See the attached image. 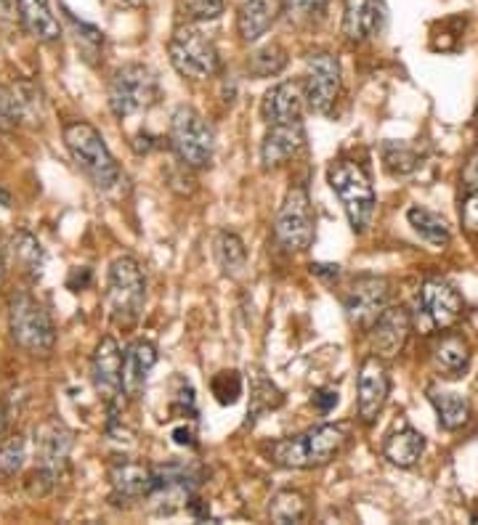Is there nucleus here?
Returning <instances> with one entry per match:
<instances>
[{"label":"nucleus","instance_id":"b1692460","mask_svg":"<svg viewBox=\"0 0 478 525\" xmlns=\"http://www.w3.org/2000/svg\"><path fill=\"white\" fill-rule=\"evenodd\" d=\"M19 3V16H22L24 30L40 43H56L62 38V24L51 11L48 0H16Z\"/></svg>","mask_w":478,"mask_h":525},{"label":"nucleus","instance_id":"e433bc0d","mask_svg":"<svg viewBox=\"0 0 478 525\" xmlns=\"http://www.w3.org/2000/svg\"><path fill=\"white\" fill-rule=\"evenodd\" d=\"M274 390H277V388H274V385H271L269 380H263V377L258 382H255L253 401L258 406H255L253 417H258V414H261V411H266V409H277V406L282 404V398H266V396H269V393H274Z\"/></svg>","mask_w":478,"mask_h":525},{"label":"nucleus","instance_id":"58836bf2","mask_svg":"<svg viewBox=\"0 0 478 525\" xmlns=\"http://www.w3.org/2000/svg\"><path fill=\"white\" fill-rule=\"evenodd\" d=\"M338 390H317V393H314V398H311V404L317 406L319 411H322V414H327V411L330 409H335V406H338Z\"/></svg>","mask_w":478,"mask_h":525},{"label":"nucleus","instance_id":"72a5a7b5","mask_svg":"<svg viewBox=\"0 0 478 525\" xmlns=\"http://www.w3.org/2000/svg\"><path fill=\"white\" fill-rule=\"evenodd\" d=\"M285 64H287V56L282 48L266 46L261 48V51H255L253 59L247 61V69H250L255 77H271V75H279V72L285 69Z\"/></svg>","mask_w":478,"mask_h":525},{"label":"nucleus","instance_id":"4be33fe9","mask_svg":"<svg viewBox=\"0 0 478 525\" xmlns=\"http://www.w3.org/2000/svg\"><path fill=\"white\" fill-rule=\"evenodd\" d=\"M157 364V348L149 340H136L123 353V385L125 396L139 398L147 388V380Z\"/></svg>","mask_w":478,"mask_h":525},{"label":"nucleus","instance_id":"4c0bfd02","mask_svg":"<svg viewBox=\"0 0 478 525\" xmlns=\"http://www.w3.org/2000/svg\"><path fill=\"white\" fill-rule=\"evenodd\" d=\"M460 218H463L465 231L478 234V189L468 191V197L463 202V210H460Z\"/></svg>","mask_w":478,"mask_h":525},{"label":"nucleus","instance_id":"f8f14e48","mask_svg":"<svg viewBox=\"0 0 478 525\" xmlns=\"http://www.w3.org/2000/svg\"><path fill=\"white\" fill-rule=\"evenodd\" d=\"M91 377L93 388L101 396V401L115 414L123 406L125 385H123V350L117 345L115 337H101L91 358Z\"/></svg>","mask_w":478,"mask_h":525},{"label":"nucleus","instance_id":"ddd939ff","mask_svg":"<svg viewBox=\"0 0 478 525\" xmlns=\"http://www.w3.org/2000/svg\"><path fill=\"white\" fill-rule=\"evenodd\" d=\"M197 472L186 465H165L155 467V488L147 502L155 504L157 515H173L176 510L192 502L194 488H197Z\"/></svg>","mask_w":478,"mask_h":525},{"label":"nucleus","instance_id":"ea45409f","mask_svg":"<svg viewBox=\"0 0 478 525\" xmlns=\"http://www.w3.org/2000/svg\"><path fill=\"white\" fill-rule=\"evenodd\" d=\"M327 3H330V0H293V6L298 8L301 14H309V16L322 14L324 8H327Z\"/></svg>","mask_w":478,"mask_h":525},{"label":"nucleus","instance_id":"c9c22d12","mask_svg":"<svg viewBox=\"0 0 478 525\" xmlns=\"http://www.w3.org/2000/svg\"><path fill=\"white\" fill-rule=\"evenodd\" d=\"M386 162L391 173H409L417 165V157L409 152L407 146L401 144H388L386 146Z\"/></svg>","mask_w":478,"mask_h":525},{"label":"nucleus","instance_id":"2eb2a0df","mask_svg":"<svg viewBox=\"0 0 478 525\" xmlns=\"http://www.w3.org/2000/svg\"><path fill=\"white\" fill-rule=\"evenodd\" d=\"M356 393H359V417H362L364 425H372L380 417V411L386 409V401L391 396V377H388L383 358H364L362 369H359V382H356Z\"/></svg>","mask_w":478,"mask_h":525},{"label":"nucleus","instance_id":"7ed1b4c3","mask_svg":"<svg viewBox=\"0 0 478 525\" xmlns=\"http://www.w3.org/2000/svg\"><path fill=\"white\" fill-rule=\"evenodd\" d=\"M327 183L338 194L351 229L356 234H364L372 226V218H375V186H372L370 173L359 162L338 160L332 162L330 170H327Z\"/></svg>","mask_w":478,"mask_h":525},{"label":"nucleus","instance_id":"39448f33","mask_svg":"<svg viewBox=\"0 0 478 525\" xmlns=\"http://www.w3.org/2000/svg\"><path fill=\"white\" fill-rule=\"evenodd\" d=\"M104 303H107L109 319L115 321L117 327H133L141 319L147 303V279L131 255H123L109 266Z\"/></svg>","mask_w":478,"mask_h":525},{"label":"nucleus","instance_id":"9b49d317","mask_svg":"<svg viewBox=\"0 0 478 525\" xmlns=\"http://www.w3.org/2000/svg\"><path fill=\"white\" fill-rule=\"evenodd\" d=\"M391 300V282L386 276H356L348 284L346 295H343V308H346L348 321L359 329H370L378 316L388 308Z\"/></svg>","mask_w":478,"mask_h":525},{"label":"nucleus","instance_id":"423d86ee","mask_svg":"<svg viewBox=\"0 0 478 525\" xmlns=\"http://www.w3.org/2000/svg\"><path fill=\"white\" fill-rule=\"evenodd\" d=\"M160 96V77L144 64H125L109 80V109L120 120L149 112Z\"/></svg>","mask_w":478,"mask_h":525},{"label":"nucleus","instance_id":"20e7f679","mask_svg":"<svg viewBox=\"0 0 478 525\" xmlns=\"http://www.w3.org/2000/svg\"><path fill=\"white\" fill-rule=\"evenodd\" d=\"M8 332L24 353L30 356H51L56 345L54 321L30 292L16 290L8 297Z\"/></svg>","mask_w":478,"mask_h":525},{"label":"nucleus","instance_id":"aec40b11","mask_svg":"<svg viewBox=\"0 0 478 525\" xmlns=\"http://www.w3.org/2000/svg\"><path fill=\"white\" fill-rule=\"evenodd\" d=\"M303 107L306 104V91H303V83H295V80H285V83H277L274 88L266 91L261 101V117L269 125H285V122H298L303 117Z\"/></svg>","mask_w":478,"mask_h":525},{"label":"nucleus","instance_id":"c03bdc74","mask_svg":"<svg viewBox=\"0 0 478 525\" xmlns=\"http://www.w3.org/2000/svg\"><path fill=\"white\" fill-rule=\"evenodd\" d=\"M123 6H131V8H141L144 6V0H120Z\"/></svg>","mask_w":478,"mask_h":525},{"label":"nucleus","instance_id":"1a4fd4ad","mask_svg":"<svg viewBox=\"0 0 478 525\" xmlns=\"http://www.w3.org/2000/svg\"><path fill=\"white\" fill-rule=\"evenodd\" d=\"M168 54L173 69L181 77H189V80H208L221 67L216 43L192 24L176 27L168 43Z\"/></svg>","mask_w":478,"mask_h":525},{"label":"nucleus","instance_id":"c756f323","mask_svg":"<svg viewBox=\"0 0 478 525\" xmlns=\"http://www.w3.org/2000/svg\"><path fill=\"white\" fill-rule=\"evenodd\" d=\"M216 260L226 276H239L247 263V250L237 234L221 231L216 236Z\"/></svg>","mask_w":478,"mask_h":525},{"label":"nucleus","instance_id":"79ce46f5","mask_svg":"<svg viewBox=\"0 0 478 525\" xmlns=\"http://www.w3.org/2000/svg\"><path fill=\"white\" fill-rule=\"evenodd\" d=\"M6 441V414H3V406H0V443Z\"/></svg>","mask_w":478,"mask_h":525},{"label":"nucleus","instance_id":"4468645a","mask_svg":"<svg viewBox=\"0 0 478 525\" xmlns=\"http://www.w3.org/2000/svg\"><path fill=\"white\" fill-rule=\"evenodd\" d=\"M303 91H306V104L311 112H319V115L330 112L340 96V61L324 51L311 54L306 59Z\"/></svg>","mask_w":478,"mask_h":525},{"label":"nucleus","instance_id":"bb28decb","mask_svg":"<svg viewBox=\"0 0 478 525\" xmlns=\"http://www.w3.org/2000/svg\"><path fill=\"white\" fill-rule=\"evenodd\" d=\"M428 401H431L436 414H439V425L444 427V430H460L463 425H468V419H471V404H468L460 393L431 388L428 390Z\"/></svg>","mask_w":478,"mask_h":525},{"label":"nucleus","instance_id":"f3484780","mask_svg":"<svg viewBox=\"0 0 478 525\" xmlns=\"http://www.w3.org/2000/svg\"><path fill=\"white\" fill-rule=\"evenodd\" d=\"M109 483H112L115 502H147L155 488V467L136 459H117L115 465L109 467Z\"/></svg>","mask_w":478,"mask_h":525},{"label":"nucleus","instance_id":"0eeeda50","mask_svg":"<svg viewBox=\"0 0 478 525\" xmlns=\"http://www.w3.org/2000/svg\"><path fill=\"white\" fill-rule=\"evenodd\" d=\"M35 451H38V470L27 478V491L32 496H46L70 459L72 430L59 419L43 422L35 430Z\"/></svg>","mask_w":478,"mask_h":525},{"label":"nucleus","instance_id":"dca6fc26","mask_svg":"<svg viewBox=\"0 0 478 525\" xmlns=\"http://www.w3.org/2000/svg\"><path fill=\"white\" fill-rule=\"evenodd\" d=\"M412 332V319L401 305H388L386 311L380 313L378 321L370 327V345L372 356L391 361L404 350Z\"/></svg>","mask_w":478,"mask_h":525},{"label":"nucleus","instance_id":"9d476101","mask_svg":"<svg viewBox=\"0 0 478 525\" xmlns=\"http://www.w3.org/2000/svg\"><path fill=\"white\" fill-rule=\"evenodd\" d=\"M274 234L287 252L309 250L314 242V210L303 183L285 194V202L279 207L277 223H274Z\"/></svg>","mask_w":478,"mask_h":525},{"label":"nucleus","instance_id":"6ab92c4d","mask_svg":"<svg viewBox=\"0 0 478 525\" xmlns=\"http://www.w3.org/2000/svg\"><path fill=\"white\" fill-rule=\"evenodd\" d=\"M388 8L383 0H346L343 11V35L351 43L378 38L386 30Z\"/></svg>","mask_w":478,"mask_h":525},{"label":"nucleus","instance_id":"393cba45","mask_svg":"<svg viewBox=\"0 0 478 525\" xmlns=\"http://www.w3.org/2000/svg\"><path fill=\"white\" fill-rule=\"evenodd\" d=\"M471 364V345L463 335H444L433 345V366L444 377H463Z\"/></svg>","mask_w":478,"mask_h":525},{"label":"nucleus","instance_id":"cd10ccee","mask_svg":"<svg viewBox=\"0 0 478 525\" xmlns=\"http://www.w3.org/2000/svg\"><path fill=\"white\" fill-rule=\"evenodd\" d=\"M407 221L433 247H447L452 242V231H449L447 221L441 215L425 210V207H409Z\"/></svg>","mask_w":478,"mask_h":525},{"label":"nucleus","instance_id":"c85d7f7f","mask_svg":"<svg viewBox=\"0 0 478 525\" xmlns=\"http://www.w3.org/2000/svg\"><path fill=\"white\" fill-rule=\"evenodd\" d=\"M8 252L11 258L16 260V266L22 268L24 274L38 276L40 268H43V247L30 231H16L8 242Z\"/></svg>","mask_w":478,"mask_h":525},{"label":"nucleus","instance_id":"6e6552de","mask_svg":"<svg viewBox=\"0 0 478 525\" xmlns=\"http://www.w3.org/2000/svg\"><path fill=\"white\" fill-rule=\"evenodd\" d=\"M170 146L186 168L202 170L213 162L216 136L194 107H178L170 117Z\"/></svg>","mask_w":478,"mask_h":525},{"label":"nucleus","instance_id":"412c9836","mask_svg":"<svg viewBox=\"0 0 478 525\" xmlns=\"http://www.w3.org/2000/svg\"><path fill=\"white\" fill-rule=\"evenodd\" d=\"M420 297H423V305L428 316H431L433 327H455L460 316H463V297H460L455 284H449L447 279H428L423 284Z\"/></svg>","mask_w":478,"mask_h":525},{"label":"nucleus","instance_id":"7c9ffc66","mask_svg":"<svg viewBox=\"0 0 478 525\" xmlns=\"http://www.w3.org/2000/svg\"><path fill=\"white\" fill-rule=\"evenodd\" d=\"M269 515L277 523H303V520L309 518V502L298 491H279L271 499Z\"/></svg>","mask_w":478,"mask_h":525},{"label":"nucleus","instance_id":"37998d69","mask_svg":"<svg viewBox=\"0 0 478 525\" xmlns=\"http://www.w3.org/2000/svg\"><path fill=\"white\" fill-rule=\"evenodd\" d=\"M6 282V258H3V252H0V287Z\"/></svg>","mask_w":478,"mask_h":525},{"label":"nucleus","instance_id":"a878e982","mask_svg":"<svg viewBox=\"0 0 478 525\" xmlns=\"http://www.w3.org/2000/svg\"><path fill=\"white\" fill-rule=\"evenodd\" d=\"M425 438L423 433H417L412 427H401L396 433H391L383 443V457L396 467H412L417 465V459L423 457Z\"/></svg>","mask_w":478,"mask_h":525},{"label":"nucleus","instance_id":"5701e85b","mask_svg":"<svg viewBox=\"0 0 478 525\" xmlns=\"http://www.w3.org/2000/svg\"><path fill=\"white\" fill-rule=\"evenodd\" d=\"M282 14V0H245L239 8L237 30L245 43H258L277 24Z\"/></svg>","mask_w":478,"mask_h":525},{"label":"nucleus","instance_id":"f257e3e1","mask_svg":"<svg viewBox=\"0 0 478 525\" xmlns=\"http://www.w3.org/2000/svg\"><path fill=\"white\" fill-rule=\"evenodd\" d=\"M348 433L340 425H317L301 435L279 438L266 446V457L287 470H311L330 465L346 449Z\"/></svg>","mask_w":478,"mask_h":525},{"label":"nucleus","instance_id":"2f4dec72","mask_svg":"<svg viewBox=\"0 0 478 525\" xmlns=\"http://www.w3.org/2000/svg\"><path fill=\"white\" fill-rule=\"evenodd\" d=\"M24 459H27V438L24 435H14V438L0 443V480L14 478L24 467Z\"/></svg>","mask_w":478,"mask_h":525},{"label":"nucleus","instance_id":"f704fd0d","mask_svg":"<svg viewBox=\"0 0 478 525\" xmlns=\"http://www.w3.org/2000/svg\"><path fill=\"white\" fill-rule=\"evenodd\" d=\"M184 6L197 22H213L224 14V0H184Z\"/></svg>","mask_w":478,"mask_h":525},{"label":"nucleus","instance_id":"a211bd4d","mask_svg":"<svg viewBox=\"0 0 478 525\" xmlns=\"http://www.w3.org/2000/svg\"><path fill=\"white\" fill-rule=\"evenodd\" d=\"M306 149V128L303 120L285 122V125H269L261 144V162L266 170L285 165Z\"/></svg>","mask_w":478,"mask_h":525},{"label":"nucleus","instance_id":"f03ea898","mask_svg":"<svg viewBox=\"0 0 478 525\" xmlns=\"http://www.w3.org/2000/svg\"><path fill=\"white\" fill-rule=\"evenodd\" d=\"M64 144L70 149V157L80 170L88 175V181L101 191H112L123 181V170L117 168L115 157L109 152L107 141L93 128L91 122L72 120L64 125Z\"/></svg>","mask_w":478,"mask_h":525},{"label":"nucleus","instance_id":"a19ab883","mask_svg":"<svg viewBox=\"0 0 478 525\" xmlns=\"http://www.w3.org/2000/svg\"><path fill=\"white\" fill-rule=\"evenodd\" d=\"M463 181H465V186H468V191L478 189V152L473 154L471 160H468V165H465Z\"/></svg>","mask_w":478,"mask_h":525},{"label":"nucleus","instance_id":"473e14b6","mask_svg":"<svg viewBox=\"0 0 478 525\" xmlns=\"http://www.w3.org/2000/svg\"><path fill=\"white\" fill-rule=\"evenodd\" d=\"M27 120L19 88H0V130H14Z\"/></svg>","mask_w":478,"mask_h":525}]
</instances>
